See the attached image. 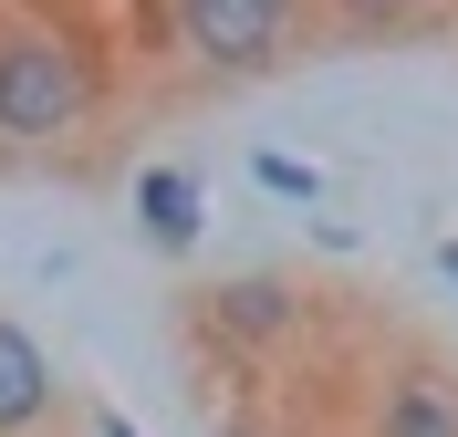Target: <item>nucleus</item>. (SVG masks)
<instances>
[{"mask_svg": "<svg viewBox=\"0 0 458 437\" xmlns=\"http://www.w3.org/2000/svg\"><path fill=\"white\" fill-rule=\"evenodd\" d=\"M437 271H448V282H458V240H437Z\"/></svg>", "mask_w": 458, "mask_h": 437, "instance_id": "obj_9", "label": "nucleus"}, {"mask_svg": "<svg viewBox=\"0 0 458 437\" xmlns=\"http://www.w3.org/2000/svg\"><path fill=\"white\" fill-rule=\"evenodd\" d=\"M105 115V63L63 11L0 0V156H73Z\"/></svg>", "mask_w": 458, "mask_h": 437, "instance_id": "obj_1", "label": "nucleus"}, {"mask_svg": "<svg viewBox=\"0 0 458 437\" xmlns=\"http://www.w3.org/2000/svg\"><path fill=\"white\" fill-rule=\"evenodd\" d=\"M354 437H458V354L437 344H386V365L365 375V416Z\"/></svg>", "mask_w": 458, "mask_h": 437, "instance_id": "obj_3", "label": "nucleus"}, {"mask_svg": "<svg viewBox=\"0 0 458 437\" xmlns=\"http://www.w3.org/2000/svg\"><path fill=\"white\" fill-rule=\"evenodd\" d=\"M167 42L199 84H260L313 42V0H167Z\"/></svg>", "mask_w": 458, "mask_h": 437, "instance_id": "obj_2", "label": "nucleus"}, {"mask_svg": "<svg viewBox=\"0 0 458 437\" xmlns=\"http://www.w3.org/2000/svg\"><path fill=\"white\" fill-rule=\"evenodd\" d=\"M208 323H219L229 344H282V333H302V291L282 271H240V282L208 291Z\"/></svg>", "mask_w": 458, "mask_h": 437, "instance_id": "obj_5", "label": "nucleus"}, {"mask_svg": "<svg viewBox=\"0 0 458 437\" xmlns=\"http://www.w3.org/2000/svg\"><path fill=\"white\" fill-rule=\"evenodd\" d=\"M63 416H73L63 365L42 354V333H31V323L0 313V437H63Z\"/></svg>", "mask_w": 458, "mask_h": 437, "instance_id": "obj_4", "label": "nucleus"}, {"mask_svg": "<svg viewBox=\"0 0 458 437\" xmlns=\"http://www.w3.org/2000/svg\"><path fill=\"white\" fill-rule=\"evenodd\" d=\"M94 437H136V427H125V416H114V407H94Z\"/></svg>", "mask_w": 458, "mask_h": 437, "instance_id": "obj_8", "label": "nucleus"}, {"mask_svg": "<svg viewBox=\"0 0 458 437\" xmlns=\"http://www.w3.org/2000/svg\"><path fill=\"white\" fill-rule=\"evenodd\" d=\"M136 219H146L157 250H199V219H208L199 177L188 167H136Z\"/></svg>", "mask_w": 458, "mask_h": 437, "instance_id": "obj_6", "label": "nucleus"}, {"mask_svg": "<svg viewBox=\"0 0 458 437\" xmlns=\"http://www.w3.org/2000/svg\"><path fill=\"white\" fill-rule=\"evenodd\" d=\"M250 177H260V188H271V198H302V208L323 198V177L302 167V156H250Z\"/></svg>", "mask_w": 458, "mask_h": 437, "instance_id": "obj_7", "label": "nucleus"}]
</instances>
